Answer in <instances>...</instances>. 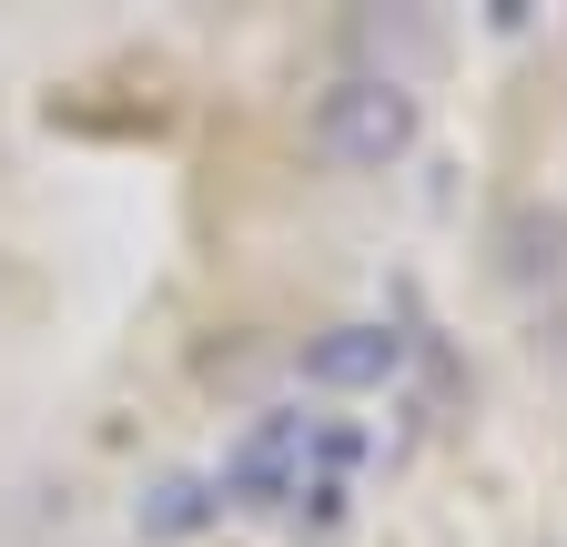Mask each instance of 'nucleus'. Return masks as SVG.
Segmentation results:
<instances>
[{
  "mask_svg": "<svg viewBox=\"0 0 567 547\" xmlns=\"http://www.w3.org/2000/svg\"><path fill=\"white\" fill-rule=\"evenodd\" d=\"M315 143H324L344 173H385V163H405V143H415V92L385 82V72L334 82L324 112H315Z\"/></svg>",
  "mask_w": 567,
  "mask_h": 547,
  "instance_id": "nucleus-1",
  "label": "nucleus"
},
{
  "mask_svg": "<svg viewBox=\"0 0 567 547\" xmlns=\"http://www.w3.org/2000/svg\"><path fill=\"white\" fill-rule=\"evenodd\" d=\"M395 365H405V334H395V324H334V334H315V345H305V375L334 385V395H365V385H385Z\"/></svg>",
  "mask_w": 567,
  "mask_h": 547,
  "instance_id": "nucleus-2",
  "label": "nucleus"
},
{
  "mask_svg": "<svg viewBox=\"0 0 567 547\" xmlns=\"http://www.w3.org/2000/svg\"><path fill=\"white\" fill-rule=\"evenodd\" d=\"M295 466H305V416H284V426H264V436L224 466V487H234V497H305Z\"/></svg>",
  "mask_w": 567,
  "mask_h": 547,
  "instance_id": "nucleus-3",
  "label": "nucleus"
},
{
  "mask_svg": "<svg viewBox=\"0 0 567 547\" xmlns=\"http://www.w3.org/2000/svg\"><path fill=\"white\" fill-rule=\"evenodd\" d=\"M496 244H507V254H496L507 285H557V274H567V214H547V203H517Z\"/></svg>",
  "mask_w": 567,
  "mask_h": 547,
  "instance_id": "nucleus-4",
  "label": "nucleus"
},
{
  "mask_svg": "<svg viewBox=\"0 0 567 547\" xmlns=\"http://www.w3.org/2000/svg\"><path fill=\"white\" fill-rule=\"evenodd\" d=\"M213 507H224V487H213V476H163V487L132 507V527L153 537V547H173V537H193V527H203Z\"/></svg>",
  "mask_w": 567,
  "mask_h": 547,
  "instance_id": "nucleus-5",
  "label": "nucleus"
}]
</instances>
